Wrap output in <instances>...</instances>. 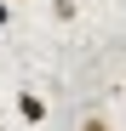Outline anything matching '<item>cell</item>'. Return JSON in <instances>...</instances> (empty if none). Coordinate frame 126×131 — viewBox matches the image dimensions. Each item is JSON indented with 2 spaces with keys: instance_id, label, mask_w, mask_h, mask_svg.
I'll return each instance as SVG.
<instances>
[{
  "instance_id": "cell-1",
  "label": "cell",
  "mask_w": 126,
  "mask_h": 131,
  "mask_svg": "<svg viewBox=\"0 0 126 131\" xmlns=\"http://www.w3.org/2000/svg\"><path fill=\"white\" fill-rule=\"evenodd\" d=\"M17 114H23V125H40L46 120V97L40 91H17Z\"/></svg>"
},
{
  "instance_id": "cell-2",
  "label": "cell",
  "mask_w": 126,
  "mask_h": 131,
  "mask_svg": "<svg viewBox=\"0 0 126 131\" xmlns=\"http://www.w3.org/2000/svg\"><path fill=\"white\" fill-rule=\"evenodd\" d=\"M80 131H115V125L103 120V114H86V120H80Z\"/></svg>"
},
{
  "instance_id": "cell-3",
  "label": "cell",
  "mask_w": 126,
  "mask_h": 131,
  "mask_svg": "<svg viewBox=\"0 0 126 131\" xmlns=\"http://www.w3.org/2000/svg\"><path fill=\"white\" fill-rule=\"evenodd\" d=\"M12 23V0H0V29H6Z\"/></svg>"
},
{
  "instance_id": "cell-4",
  "label": "cell",
  "mask_w": 126,
  "mask_h": 131,
  "mask_svg": "<svg viewBox=\"0 0 126 131\" xmlns=\"http://www.w3.org/2000/svg\"><path fill=\"white\" fill-rule=\"evenodd\" d=\"M12 6H17V0H12Z\"/></svg>"
}]
</instances>
